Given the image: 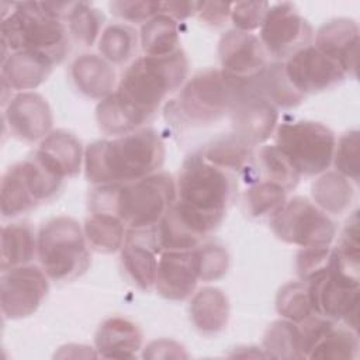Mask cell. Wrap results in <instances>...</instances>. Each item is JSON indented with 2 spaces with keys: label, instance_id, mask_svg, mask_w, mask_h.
Wrapping results in <instances>:
<instances>
[{
  "label": "cell",
  "instance_id": "1",
  "mask_svg": "<svg viewBox=\"0 0 360 360\" xmlns=\"http://www.w3.org/2000/svg\"><path fill=\"white\" fill-rule=\"evenodd\" d=\"M165 160V145L152 128L96 141L84 152L86 179L97 186L124 184L153 174Z\"/></svg>",
  "mask_w": 360,
  "mask_h": 360
},
{
  "label": "cell",
  "instance_id": "2",
  "mask_svg": "<svg viewBox=\"0 0 360 360\" xmlns=\"http://www.w3.org/2000/svg\"><path fill=\"white\" fill-rule=\"evenodd\" d=\"M176 183L167 173H153L124 184H103L90 195L91 212L118 217L129 231L155 228L176 202Z\"/></svg>",
  "mask_w": 360,
  "mask_h": 360
},
{
  "label": "cell",
  "instance_id": "3",
  "mask_svg": "<svg viewBox=\"0 0 360 360\" xmlns=\"http://www.w3.org/2000/svg\"><path fill=\"white\" fill-rule=\"evenodd\" d=\"M232 188L228 172L194 153L181 165L176 183V205L207 236L222 222L232 198Z\"/></svg>",
  "mask_w": 360,
  "mask_h": 360
},
{
  "label": "cell",
  "instance_id": "4",
  "mask_svg": "<svg viewBox=\"0 0 360 360\" xmlns=\"http://www.w3.org/2000/svg\"><path fill=\"white\" fill-rule=\"evenodd\" d=\"M188 60L183 49L166 56H141L124 72L117 94L149 120L165 98L187 77Z\"/></svg>",
  "mask_w": 360,
  "mask_h": 360
},
{
  "label": "cell",
  "instance_id": "5",
  "mask_svg": "<svg viewBox=\"0 0 360 360\" xmlns=\"http://www.w3.org/2000/svg\"><path fill=\"white\" fill-rule=\"evenodd\" d=\"M68 27L45 3L25 1L13 4V11L3 17V56L30 51L59 63L69 51Z\"/></svg>",
  "mask_w": 360,
  "mask_h": 360
},
{
  "label": "cell",
  "instance_id": "6",
  "mask_svg": "<svg viewBox=\"0 0 360 360\" xmlns=\"http://www.w3.org/2000/svg\"><path fill=\"white\" fill-rule=\"evenodd\" d=\"M38 257L45 274L53 281H72L90 264L84 232L70 217H55L38 232Z\"/></svg>",
  "mask_w": 360,
  "mask_h": 360
},
{
  "label": "cell",
  "instance_id": "7",
  "mask_svg": "<svg viewBox=\"0 0 360 360\" xmlns=\"http://www.w3.org/2000/svg\"><path fill=\"white\" fill-rule=\"evenodd\" d=\"M250 84H239L221 70L207 69L194 75L184 84L176 100V107L190 124H211L231 114Z\"/></svg>",
  "mask_w": 360,
  "mask_h": 360
},
{
  "label": "cell",
  "instance_id": "8",
  "mask_svg": "<svg viewBox=\"0 0 360 360\" xmlns=\"http://www.w3.org/2000/svg\"><path fill=\"white\" fill-rule=\"evenodd\" d=\"M276 145L285 153L295 170L305 176H316L330 166L336 138L321 122H283L276 128Z\"/></svg>",
  "mask_w": 360,
  "mask_h": 360
},
{
  "label": "cell",
  "instance_id": "9",
  "mask_svg": "<svg viewBox=\"0 0 360 360\" xmlns=\"http://www.w3.org/2000/svg\"><path fill=\"white\" fill-rule=\"evenodd\" d=\"M270 228L280 240L300 248L329 246L336 233L329 215L300 195L285 200L270 217Z\"/></svg>",
  "mask_w": 360,
  "mask_h": 360
},
{
  "label": "cell",
  "instance_id": "10",
  "mask_svg": "<svg viewBox=\"0 0 360 360\" xmlns=\"http://www.w3.org/2000/svg\"><path fill=\"white\" fill-rule=\"evenodd\" d=\"M314 31L291 3L270 6L260 27V42L277 62L290 59L311 45Z\"/></svg>",
  "mask_w": 360,
  "mask_h": 360
},
{
  "label": "cell",
  "instance_id": "11",
  "mask_svg": "<svg viewBox=\"0 0 360 360\" xmlns=\"http://www.w3.org/2000/svg\"><path fill=\"white\" fill-rule=\"evenodd\" d=\"M48 276L37 266H20L3 271L0 287L1 312L7 319L34 314L49 290Z\"/></svg>",
  "mask_w": 360,
  "mask_h": 360
},
{
  "label": "cell",
  "instance_id": "12",
  "mask_svg": "<svg viewBox=\"0 0 360 360\" xmlns=\"http://www.w3.org/2000/svg\"><path fill=\"white\" fill-rule=\"evenodd\" d=\"M221 72L239 84L253 83L267 68V52L260 39L239 30L226 31L218 42Z\"/></svg>",
  "mask_w": 360,
  "mask_h": 360
},
{
  "label": "cell",
  "instance_id": "13",
  "mask_svg": "<svg viewBox=\"0 0 360 360\" xmlns=\"http://www.w3.org/2000/svg\"><path fill=\"white\" fill-rule=\"evenodd\" d=\"M308 292L315 315L333 322L342 321L357 332L359 285L346 283L326 270L308 281Z\"/></svg>",
  "mask_w": 360,
  "mask_h": 360
},
{
  "label": "cell",
  "instance_id": "14",
  "mask_svg": "<svg viewBox=\"0 0 360 360\" xmlns=\"http://www.w3.org/2000/svg\"><path fill=\"white\" fill-rule=\"evenodd\" d=\"M284 68L292 86L304 96L333 89L346 79L342 68L312 45L294 53Z\"/></svg>",
  "mask_w": 360,
  "mask_h": 360
},
{
  "label": "cell",
  "instance_id": "15",
  "mask_svg": "<svg viewBox=\"0 0 360 360\" xmlns=\"http://www.w3.org/2000/svg\"><path fill=\"white\" fill-rule=\"evenodd\" d=\"M4 121L10 134L24 142H35L52 131V112L48 101L38 93L24 91L10 98Z\"/></svg>",
  "mask_w": 360,
  "mask_h": 360
},
{
  "label": "cell",
  "instance_id": "16",
  "mask_svg": "<svg viewBox=\"0 0 360 360\" xmlns=\"http://www.w3.org/2000/svg\"><path fill=\"white\" fill-rule=\"evenodd\" d=\"M233 135L250 146L267 141L277 128V108L259 96L252 84L231 111Z\"/></svg>",
  "mask_w": 360,
  "mask_h": 360
},
{
  "label": "cell",
  "instance_id": "17",
  "mask_svg": "<svg viewBox=\"0 0 360 360\" xmlns=\"http://www.w3.org/2000/svg\"><path fill=\"white\" fill-rule=\"evenodd\" d=\"M198 280L195 249L160 253L155 280V288L160 297L170 301H183L191 297Z\"/></svg>",
  "mask_w": 360,
  "mask_h": 360
},
{
  "label": "cell",
  "instance_id": "18",
  "mask_svg": "<svg viewBox=\"0 0 360 360\" xmlns=\"http://www.w3.org/2000/svg\"><path fill=\"white\" fill-rule=\"evenodd\" d=\"M333 59L346 76L357 77L359 27L350 18H335L325 22L316 32L315 45Z\"/></svg>",
  "mask_w": 360,
  "mask_h": 360
},
{
  "label": "cell",
  "instance_id": "19",
  "mask_svg": "<svg viewBox=\"0 0 360 360\" xmlns=\"http://www.w3.org/2000/svg\"><path fill=\"white\" fill-rule=\"evenodd\" d=\"M158 250L155 246L153 228L145 231H129L121 248L122 269L129 281L141 291L155 287L158 271Z\"/></svg>",
  "mask_w": 360,
  "mask_h": 360
},
{
  "label": "cell",
  "instance_id": "20",
  "mask_svg": "<svg viewBox=\"0 0 360 360\" xmlns=\"http://www.w3.org/2000/svg\"><path fill=\"white\" fill-rule=\"evenodd\" d=\"M53 65L51 59L35 52H13L1 62V86L10 91L34 90L48 79Z\"/></svg>",
  "mask_w": 360,
  "mask_h": 360
},
{
  "label": "cell",
  "instance_id": "21",
  "mask_svg": "<svg viewBox=\"0 0 360 360\" xmlns=\"http://www.w3.org/2000/svg\"><path fill=\"white\" fill-rule=\"evenodd\" d=\"M94 345L104 359H134L142 347V332L127 318H108L98 326Z\"/></svg>",
  "mask_w": 360,
  "mask_h": 360
},
{
  "label": "cell",
  "instance_id": "22",
  "mask_svg": "<svg viewBox=\"0 0 360 360\" xmlns=\"http://www.w3.org/2000/svg\"><path fill=\"white\" fill-rule=\"evenodd\" d=\"M35 155L60 177H75L84 160L80 141L65 129L52 131L45 136Z\"/></svg>",
  "mask_w": 360,
  "mask_h": 360
},
{
  "label": "cell",
  "instance_id": "23",
  "mask_svg": "<svg viewBox=\"0 0 360 360\" xmlns=\"http://www.w3.org/2000/svg\"><path fill=\"white\" fill-rule=\"evenodd\" d=\"M70 77L76 89L90 97L103 100L112 93L115 73L103 56L86 53L76 58L70 66Z\"/></svg>",
  "mask_w": 360,
  "mask_h": 360
},
{
  "label": "cell",
  "instance_id": "24",
  "mask_svg": "<svg viewBox=\"0 0 360 360\" xmlns=\"http://www.w3.org/2000/svg\"><path fill=\"white\" fill-rule=\"evenodd\" d=\"M188 309L193 325L202 335H217L228 323L229 301L217 287H202L194 292Z\"/></svg>",
  "mask_w": 360,
  "mask_h": 360
},
{
  "label": "cell",
  "instance_id": "25",
  "mask_svg": "<svg viewBox=\"0 0 360 360\" xmlns=\"http://www.w3.org/2000/svg\"><path fill=\"white\" fill-rule=\"evenodd\" d=\"M38 201L28 181L24 163L11 166L1 179L0 186V210L3 217L13 218L31 211Z\"/></svg>",
  "mask_w": 360,
  "mask_h": 360
},
{
  "label": "cell",
  "instance_id": "26",
  "mask_svg": "<svg viewBox=\"0 0 360 360\" xmlns=\"http://www.w3.org/2000/svg\"><path fill=\"white\" fill-rule=\"evenodd\" d=\"M96 120L107 135L122 136L141 128L148 121L142 114L125 103L115 91L103 98L96 108Z\"/></svg>",
  "mask_w": 360,
  "mask_h": 360
},
{
  "label": "cell",
  "instance_id": "27",
  "mask_svg": "<svg viewBox=\"0 0 360 360\" xmlns=\"http://www.w3.org/2000/svg\"><path fill=\"white\" fill-rule=\"evenodd\" d=\"M252 89L276 108L297 107L305 97L290 82L284 62L269 63L264 72L252 83Z\"/></svg>",
  "mask_w": 360,
  "mask_h": 360
},
{
  "label": "cell",
  "instance_id": "28",
  "mask_svg": "<svg viewBox=\"0 0 360 360\" xmlns=\"http://www.w3.org/2000/svg\"><path fill=\"white\" fill-rule=\"evenodd\" d=\"M314 204L326 214L340 215L353 201L354 190L350 180L340 173L323 172L311 187Z\"/></svg>",
  "mask_w": 360,
  "mask_h": 360
},
{
  "label": "cell",
  "instance_id": "29",
  "mask_svg": "<svg viewBox=\"0 0 360 360\" xmlns=\"http://www.w3.org/2000/svg\"><path fill=\"white\" fill-rule=\"evenodd\" d=\"M38 253V236L28 224H8L1 229V270L27 266Z\"/></svg>",
  "mask_w": 360,
  "mask_h": 360
},
{
  "label": "cell",
  "instance_id": "30",
  "mask_svg": "<svg viewBox=\"0 0 360 360\" xmlns=\"http://www.w3.org/2000/svg\"><path fill=\"white\" fill-rule=\"evenodd\" d=\"M200 155L225 172H245L255 169L252 146L235 135L217 139L207 145Z\"/></svg>",
  "mask_w": 360,
  "mask_h": 360
},
{
  "label": "cell",
  "instance_id": "31",
  "mask_svg": "<svg viewBox=\"0 0 360 360\" xmlns=\"http://www.w3.org/2000/svg\"><path fill=\"white\" fill-rule=\"evenodd\" d=\"M141 48L146 56H166L177 52L180 38L177 21L166 14H158L141 27Z\"/></svg>",
  "mask_w": 360,
  "mask_h": 360
},
{
  "label": "cell",
  "instance_id": "32",
  "mask_svg": "<svg viewBox=\"0 0 360 360\" xmlns=\"http://www.w3.org/2000/svg\"><path fill=\"white\" fill-rule=\"evenodd\" d=\"M87 245L98 253H114L124 246L125 228L124 222L104 212H91L83 228Z\"/></svg>",
  "mask_w": 360,
  "mask_h": 360
},
{
  "label": "cell",
  "instance_id": "33",
  "mask_svg": "<svg viewBox=\"0 0 360 360\" xmlns=\"http://www.w3.org/2000/svg\"><path fill=\"white\" fill-rule=\"evenodd\" d=\"M255 169L259 170L263 180L276 183L285 191L292 190L300 180V173L277 145H266L259 150Z\"/></svg>",
  "mask_w": 360,
  "mask_h": 360
},
{
  "label": "cell",
  "instance_id": "34",
  "mask_svg": "<svg viewBox=\"0 0 360 360\" xmlns=\"http://www.w3.org/2000/svg\"><path fill=\"white\" fill-rule=\"evenodd\" d=\"M138 35L135 28L124 22H114L104 28L98 39L101 56L114 65L128 62L136 52Z\"/></svg>",
  "mask_w": 360,
  "mask_h": 360
},
{
  "label": "cell",
  "instance_id": "35",
  "mask_svg": "<svg viewBox=\"0 0 360 360\" xmlns=\"http://www.w3.org/2000/svg\"><path fill=\"white\" fill-rule=\"evenodd\" d=\"M263 352L271 359H302L298 325L287 319L274 321L264 333Z\"/></svg>",
  "mask_w": 360,
  "mask_h": 360
},
{
  "label": "cell",
  "instance_id": "36",
  "mask_svg": "<svg viewBox=\"0 0 360 360\" xmlns=\"http://www.w3.org/2000/svg\"><path fill=\"white\" fill-rule=\"evenodd\" d=\"M357 332L347 326L333 325L314 346L308 359L350 360L357 356Z\"/></svg>",
  "mask_w": 360,
  "mask_h": 360
},
{
  "label": "cell",
  "instance_id": "37",
  "mask_svg": "<svg viewBox=\"0 0 360 360\" xmlns=\"http://www.w3.org/2000/svg\"><path fill=\"white\" fill-rule=\"evenodd\" d=\"M68 32L80 46H91L103 27L104 15L86 1L75 3L68 18Z\"/></svg>",
  "mask_w": 360,
  "mask_h": 360
},
{
  "label": "cell",
  "instance_id": "38",
  "mask_svg": "<svg viewBox=\"0 0 360 360\" xmlns=\"http://www.w3.org/2000/svg\"><path fill=\"white\" fill-rule=\"evenodd\" d=\"M276 309L287 321L300 323L314 314L308 283L305 281H290L284 284L276 297Z\"/></svg>",
  "mask_w": 360,
  "mask_h": 360
},
{
  "label": "cell",
  "instance_id": "39",
  "mask_svg": "<svg viewBox=\"0 0 360 360\" xmlns=\"http://www.w3.org/2000/svg\"><path fill=\"white\" fill-rule=\"evenodd\" d=\"M287 191L271 181L259 180L253 183L245 195L248 212L252 217H267L276 214L285 202Z\"/></svg>",
  "mask_w": 360,
  "mask_h": 360
},
{
  "label": "cell",
  "instance_id": "40",
  "mask_svg": "<svg viewBox=\"0 0 360 360\" xmlns=\"http://www.w3.org/2000/svg\"><path fill=\"white\" fill-rule=\"evenodd\" d=\"M332 162L338 173L354 183L359 181V131L353 129L340 136Z\"/></svg>",
  "mask_w": 360,
  "mask_h": 360
},
{
  "label": "cell",
  "instance_id": "41",
  "mask_svg": "<svg viewBox=\"0 0 360 360\" xmlns=\"http://www.w3.org/2000/svg\"><path fill=\"white\" fill-rule=\"evenodd\" d=\"M198 276L201 281H215L224 277L229 267V255L218 243H205L195 248Z\"/></svg>",
  "mask_w": 360,
  "mask_h": 360
},
{
  "label": "cell",
  "instance_id": "42",
  "mask_svg": "<svg viewBox=\"0 0 360 360\" xmlns=\"http://www.w3.org/2000/svg\"><path fill=\"white\" fill-rule=\"evenodd\" d=\"M270 4L267 1H238L231 4L229 18L235 30L250 32L262 27Z\"/></svg>",
  "mask_w": 360,
  "mask_h": 360
},
{
  "label": "cell",
  "instance_id": "43",
  "mask_svg": "<svg viewBox=\"0 0 360 360\" xmlns=\"http://www.w3.org/2000/svg\"><path fill=\"white\" fill-rule=\"evenodd\" d=\"M332 250L328 246L302 248L297 255V274L301 281L308 283L315 276L328 270Z\"/></svg>",
  "mask_w": 360,
  "mask_h": 360
},
{
  "label": "cell",
  "instance_id": "44",
  "mask_svg": "<svg viewBox=\"0 0 360 360\" xmlns=\"http://www.w3.org/2000/svg\"><path fill=\"white\" fill-rule=\"evenodd\" d=\"M108 7L118 18L135 24H145L162 10L160 1H111Z\"/></svg>",
  "mask_w": 360,
  "mask_h": 360
},
{
  "label": "cell",
  "instance_id": "45",
  "mask_svg": "<svg viewBox=\"0 0 360 360\" xmlns=\"http://www.w3.org/2000/svg\"><path fill=\"white\" fill-rule=\"evenodd\" d=\"M232 3H217V1H200L195 3V14L208 24L221 25L231 14Z\"/></svg>",
  "mask_w": 360,
  "mask_h": 360
},
{
  "label": "cell",
  "instance_id": "46",
  "mask_svg": "<svg viewBox=\"0 0 360 360\" xmlns=\"http://www.w3.org/2000/svg\"><path fill=\"white\" fill-rule=\"evenodd\" d=\"M143 357L172 359V357H187V354L183 352V346H180L177 342L160 339V340H155V342L149 343L145 347Z\"/></svg>",
  "mask_w": 360,
  "mask_h": 360
},
{
  "label": "cell",
  "instance_id": "47",
  "mask_svg": "<svg viewBox=\"0 0 360 360\" xmlns=\"http://www.w3.org/2000/svg\"><path fill=\"white\" fill-rule=\"evenodd\" d=\"M160 14H166L174 21H181L195 14V1H166L160 3Z\"/></svg>",
  "mask_w": 360,
  "mask_h": 360
}]
</instances>
